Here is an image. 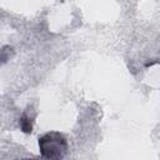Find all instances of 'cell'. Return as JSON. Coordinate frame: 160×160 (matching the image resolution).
I'll list each match as a JSON object with an SVG mask.
<instances>
[{
	"label": "cell",
	"mask_w": 160,
	"mask_h": 160,
	"mask_svg": "<svg viewBox=\"0 0 160 160\" xmlns=\"http://www.w3.org/2000/svg\"><path fill=\"white\" fill-rule=\"evenodd\" d=\"M39 148L45 159H61L66 154L68 142L64 135L56 131L46 132L39 139Z\"/></svg>",
	"instance_id": "1"
},
{
	"label": "cell",
	"mask_w": 160,
	"mask_h": 160,
	"mask_svg": "<svg viewBox=\"0 0 160 160\" xmlns=\"http://www.w3.org/2000/svg\"><path fill=\"white\" fill-rule=\"evenodd\" d=\"M20 128L24 132L29 134L31 132V129H32V124H31V118L28 116V114H24L21 118H20Z\"/></svg>",
	"instance_id": "2"
}]
</instances>
